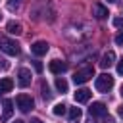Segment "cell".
I'll return each mask as SVG.
<instances>
[{
    "label": "cell",
    "mask_w": 123,
    "mask_h": 123,
    "mask_svg": "<svg viewBox=\"0 0 123 123\" xmlns=\"http://www.w3.org/2000/svg\"><path fill=\"white\" fill-rule=\"evenodd\" d=\"M94 86H96L98 92H110V90L113 88V77H111L110 73H102V75L96 77Z\"/></svg>",
    "instance_id": "cell-1"
},
{
    "label": "cell",
    "mask_w": 123,
    "mask_h": 123,
    "mask_svg": "<svg viewBox=\"0 0 123 123\" xmlns=\"http://www.w3.org/2000/svg\"><path fill=\"white\" fill-rule=\"evenodd\" d=\"M0 48H2V52L8 54V56H17V54H19V44H17L15 40L8 38V37H2V38H0Z\"/></svg>",
    "instance_id": "cell-2"
},
{
    "label": "cell",
    "mask_w": 123,
    "mask_h": 123,
    "mask_svg": "<svg viewBox=\"0 0 123 123\" xmlns=\"http://www.w3.org/2000/svg\"><path fill=\"white\" fill-rule=\"evenodd\" d=\"M92 77H94V67H85V69H81V71H77L73 75V83L75 85H85Z\"/></svg>",
    "instance_id": "cell-3"
},
{
    "label": "cell",
    "mask_w": 123,
    "mask_h": 123,
    "mask_svg": "<svg viewBox=\"0 0 123 123\" xmlns=\"http://www.w3.org/2000/svg\"><path fill=\"white\" fill-rule=\"evenodd\" d=\"M15 104H17V108L21 110V111H31L33 110V106H35V100L29 96V94H19L17 98H15Z\"/></svg>",
    "instance_id": "cell-4"
},
{
    "label": "cell",
    "mask_w": 123,
    "mask_h": 123,
    "mask_svg": "<svg viewBox=\"0 0 123 123\" xmlns=\"http://www.w3.org/2000/svg\"><path fill=\"white\" fill-rule=\"evenodd\" d=\"M88 113L92 117H104L108 113V108H106L104 102H92V106L88 108Z\"/></svg>",
    "instance_id": "cell-5"
},
{
    "label": "cell",
    "mask_w": 123,
    "mask_h": 123,
    "mask_svg": "<svg viewBox=\"0 0 123 123\" xmlns=\"http://www.w3.org/2000/svg\"><path fill=\"white\" fill-rule=\"evenodd\" d=\"M17 85H19L21 88H25V86L31 85V71H29L27 67H21V69L17 71Z\"/></svg>",
    "instance_id": "cell-6"
},
{
    "label": "cell",
    "mask_w": 123,
    "mask_h": 123,
    "mask_svg": "<svg viewBox=\"0 0 123 123\" xmlns=\"http://www.w3.org/2000/svg\"><path fill=\"white\" fill-rule=\"evenodd\" d=\"M48 42L46 40H37V42H33L31 44V52L35 54V56H44L46 52H48Z\"/></svg>",
    "instance_id": "cell-7"
},
{
    "label": "cell",
    "mask_w": 123,
    "mask_h": 123,
    "mask_svg": "<svg viewBox=\"0 0 123 123\" xmlns=\"http://www.w3.org/2000/svg\"><path fill=\"white\" fill-rule=\"evenodd\" d=\"M113 63H115V52H113V50H108V52L102 56V60H100V67L108 69V67H111Z\"/></svg>",
    "instance_id": "cell-8"
},
{
    "label": "cell",
    "mask_w": 123,
    "mask_h": 123,
    "mask_svg": "<svg viewBox=\"0 0 123 123\" xmlns=\"http://www.w3.org/2000/svg\"><path fill=\"white\" fill-rule=\"evenodd\" d=\"M90 96H92V90H88V88H79V90L73 94L75 102H79V104H85V102H88V100H90Z\"/></svg>",
    "instance_id": "cell-9"
},
{
    "label": "cell",
    "mask_w": 123,
    "mask_h": 123,
    "mask_svg": "<svg viewBox=\"0 0 123 123\" xmlns=\"http://www.w3.org/2000/svg\"><path fill=\"white\" fill-rule=\"evenodd\" d=\"M48 69H50L54 75H60V73H63V71L67 69V63L60 62V60H52V62H50V65H48Z\"/></svg>",
    "instance_id": "cell-10"
},
{
    "label": "cell",
    "mask_w": 123,
    "mask_h": 123,
    "mask_svg": "<svg viewBox=\"0 0 123 123\" xmlns=\"http://www.w3.org/2000/svg\"><path fill=\"white\" fill-rule=\"evenodd\" d=\"M6 29H8L10 35H21V33H23V25H21L19 21H8Z\"/></svg>",
    "instance_id": "cell-11"
},
{
    "label": "cell",
    "mask_w": 123,
    "mask_h": 123,
    "mask_svg": "<svg viewBox=\"0 0 123 123\" xmlns=\"http://www.w3.org/2000/svg\"><path fill=\"white\" fill-rule=\"evenodd\" d=\"M2 106H4V113H2V121H8V119L12 117V113H13V108H12V106H13V102L6 98V100L2 102Z\"/></svg>",
    "instance_id": "cell-12"
},
{
    "label": "cell",
    "mask_w": 123,
    "mask_h": 123,
    "mask_svg": "<svg viewBox=\"0 0 123 123\" xmlns=\"http://www.w3.org/2000/svg\"><path fill=\"white\" fill-rule=\"evenodd\" d=\"M13 88V81L10 79V77H4V79H0V94H6V92H10Z\"/></svg>",
    "instance_id": "cell-13"
},
{
    "label": "cell",
    "mask_w": 123,
    "mask_h": 123,
    "mask_svg": "<svg viewBox=\"0 0 123 123\" xmlns=\"http://www.w3.org/2000/svg\"><path fill=\"white\" fill-rule=\"evenodd\" d=\"M94 17L96 19H104V17H108V8L106 6H102V4H94Z\"/></svg>",
    "instance_id": "cell-14"
},
{
    "label": "cell",
    "mask_w": 123,
    "mask_h": 123,
    "mask_svg": "<svg viewBox=\"0 0 123 123\" xmlns=\"http://www.w3.org/2000/svg\"><path fill=\"white\" fill-rule=\"evenodd\" d=\"M56 88H58L62 94L67 92V81H65L63 77H58V79H56Z\"/></svg>",
    "instance_id": "cell-15"
},
{
    "label": "cell",
    "mask_w": 123,
    "mask_h": 123,
    "mask_svg": "<svg viewBox=\"0 0 123 123\" xmlns=\"http://www.w3.org/2000/svg\"><path fill=\"white\" fill-rule=\"evenodd\" d=\"M40 90H42V98H44V100H50V98H52L50 86H48V85H46L44 81H42V85H40Z\"/></svg>",
    "instance_id": "cell-16"
},
{
    "label": "cell",
    "mask_w": 123,
    "mask_h": 123,
    "mask_svg": "<svg viewBox=\"0 0 123 123\" xmlns=\"http://www.w3.org/2000/svg\"><path fill=\"white\" fill-rule=\"evenodd\" d=\"M83 115V111H81V108H69V119L71 121H75V119H79Z\"/></svg>",
    "instance_id": "cell-17"
},
{
    "label": "cell",
    "mask_w": 123,
    "mask_h": 123,
    "mask_svg": "<svg viewBox=\"0 0 123 123\" xmlns=\"http://www.w3.org/2000/svg\"><path fill=\"white\" fill-rule=\"evenodd\" d=\"M52 111H54V115H63V113L67 111V106H65V104H56Z\"/></svg>",
    "instance_id": "cell-18"
},
{
    "label": "cell",
    "mask_w": 123,
    "mask_h": 123,
    "mask_svg": "<svg viewBox=\"0 0 123 123\" xmlns=\"http://www.w3.org/2000/svg\"><path fill=\"white\" fill-rule=\"evenodd\" d=\"M115 44H123V29L115 35Z\"/></svg>",
    "instance_id": "cell-19"
},
{
    "label": "cell",
    "mask_w": 123,
    "mask_h": 123,
    "mask_svg": "<svg viewBox=\"0 0 123 123\" xmlns=\"http://www.w3.org/2000/svg\"><path fill=\"white\" fill-rule=\"evenodd\" d=\"M113 25L115 27H123V17H115L113 19Z\"/></svg>",
    "instance_id": "cell-20"
},
{
    "label": "cell",
    "mask_w": 123,
    "mask_h": 123,
    "mask_svg": "<svg viewBox=\"0 0 123 123\" xmlns=\"http://www.w3.org/2000/svg\"><path fill=\"white\" fill-rule=\"evenodd\" d=\"M33 65H35V69H37V71H38V73H40V71H42V63H40V62H38V60H35V62H33Z\"/></svg>",
    "instance_id": "cell-21"
},
{
    "label": "cell",
    "mask_w": 123,
    "mask_h": 123,
    "mask_svg": "<svg viewBox=\"0 0 123 123\" xmlns=\"http://www.w3.org/2000/svg\"><path fill=\"white\" fill-rule=\"evenodd\" d=\"M117 73H119V75H123V58L117 62Z\"/></svg>",
    "instance_id": "cell-22"
},
{
    "label": "cell",
    "mask_w": 123,
    "mask_h": 123,
    "mask_svg": "<svg viewBox=\"0 0 123 123\" xmlns=\"http://www.w3.org/2000/svg\"><path fill=\"white\" fill-rule=\"evenodd\" d=\"M19 2H21V0H10V10L17 8V6H19Z\"/></svg>",
    "instance_id": "cell-23"
},
{
    "label": "cell",
    "mask_w": 123,
    "mask_h": 123,
    "mask_svg": "<svg viewBox=\"0 0 123 123\" xmlns=\"http://www.w3.org/2000/svg\"><path fill=\"white\" fill-rule=\"evenodd\" d=\"M104 123H113V117L106 113V115H104Z\"/></svg>",
    "instance_id": "cell-24"
},
{
    "label": "cell",
    "mask_w": 123,
    "mask_h": 123,
    "mask_svg": "<svg viewBox=\"0 0 123 123\" xmlns=\"http://www.w3.org/2000/svg\"><path fill=\"white\" fill-rule=\"evenodd\" d=\"M31 123H44V121H40V119H37V117H35V119H31Z\"/></svg>",
    "instance_id": "cell-25"
},
{
    "label": "cell",
    "mask_w": 123,
    "mask_h": 123,
    "mask_svg": "<svg viewBox=\"0 0 123 123\" xmlns=\"http://www.w3.org/2000/svg\"><path fill=\"white\" fill-rule=\"evenodd\" d=\"M117 113H119V115H121V117H123V106H121V108H119V110H117Z\"/></svg>",
    "instance_id": "cell-26"
},
{
    "label": "cell",
    "mask_w": 123,
    "mask_h": 123,
    "mask_svg": "<svg viewBox=\"0 0 123 123\" xmlns=\"http://www.w3.org/2000/svg\"><path fill=\"white\" fill-rule=\"evenodd\" d=\"M12 123H23V121H21V119H15V121H12Z\"/></svg>",
    "instance_id": "cell-27"
},
{
    "label": "cell",
    "mask_w": 123,
    "mask_h": 123,
    "mask_svg": "<svg viewBox=\"0 0 123 123\" xmlns=\"http://www.w3.org/2000/svg\"><path fill=\"white\" fill-rule=\"evenodd\" d=\"M108 2H110V4H115V2H117V0H108Z\"/></svg>",
    "instance_id": "cell-28"
},
{
    "label": "cell",
    "mask_w": 123,
    "mask_h": 123,
    "mask_svg": "<svg viewBox=\"0 0 123 123\" xmlns=\"http://www.w3.org/2000/svg\"><path fill=\"white\" fill-rule=\"evenodd\" d=\"M119 92H121V96H123V85H121V90H119Z\"/></svg>",
    "instance_id": "cell-29"
},
{
    "label": "cell",
    "mask_w": 123,
    "mask_h": 123,
    "mask_svg": "<svg viewBox=\"0 0 123 123\" xmlns=\"http://www.w3.org/2000/svg\"><path fill=\"white\" fill-rule=\"evenodd\" d=\"M0 19H2V13H0Z\"/></svg>",
    "instance_id": "cell-30"
},
{
    "label": "cell",
    "mask_w": 123,
    "mask_h": 123,
    "mask_svg": "<svg viewBox=\"0 0 123 123\" xmlns=\"http://www.w3.org/2000/svg\"><path fill=\"white\" fill-rule=\"evenodd\" d=\"M88 123H92V121H88Z\"/></svg>",
    "instance_id": "cell-31"
}]
</instances>
